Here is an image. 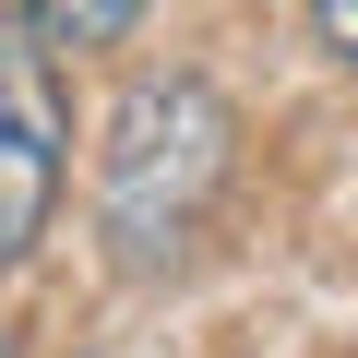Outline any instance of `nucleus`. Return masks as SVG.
<instances>
[{
  "instance_id": "nucleus-1",
  "label": "nucleus",
  "mask_w": 358,
  "mask_h": 358,
  "mask_svg": "<svg viewBox=\"0 0 358 358\" xmlns=\"http://www.w3.org/2000/svg\"><path fill=\"white\" fill-rule=\"evenodd\" d=\"M239 179V108L203 72H143L96 143V227L131 275H167Z\"/></svg>"
},
{
  "instance_id": "nucleus-2",
  "label": "nucleus",
  "mask_w": 358,
  "mask_h": 358,
  "mask_svg": "<svg viewBox=\"0 0 358 358\" xmlns=\"http://www.w3.org/2000/svg\"><path fill=\"white\" fill-rule=\"evenodd\" d=\"M60 179H72V96L36 24H0V275L48 239Z\"/></svg>"
},
{
  "instance_id": "nucleus-3",
  "label": "nucleus",
  "mask_w": 358,
  "mask_h": 358,
  "mask_svg": "<svg viewBox=\"0 0 358 358\" xmlns=\"http://www.w3.org/2000/svg\"><path fill=\"white\" fill-rule=\"evenodd\" d=\"M24 24H36L48 48H120V36L143 24V0H24Z\"/></svg>"
},
{
  "instance_id": "nucleus-4",
  "label": "nucleus",
  "mask_w": 358,
  "mask_h": 358,
  "mask_svg": "<svg viewBox=\"0 0 358 358\" xmlns=\"http://www.w3.org/2000/svg\"><path fill=\"white\" fill-rule=\"evenodd\" d=\"M310 24H322V48H334V60H358V0H310Z\"/></svg>"
},
{
  "instance_id": "nucleus-5",
  "label": "nucleus",
  "mask_w": 358,
  "mask_h": 358,
  "mask_svg": "<svg viewBox=\"0 0 358 358\" xmlns=\"http://www.w3.org/2000/svg\"><path fill=\"white\" fill-rule=\"evenodd\" d=\"M0 358H24V346H13V334H0Z\"/></svg>"
}]
</instances>
